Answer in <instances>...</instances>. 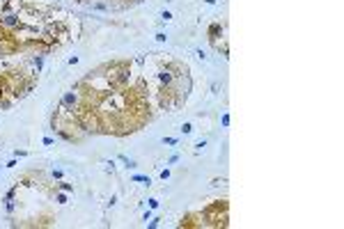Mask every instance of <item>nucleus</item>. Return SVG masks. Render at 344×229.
<instances>
[{"label": "nucleus", "mask_w": 344, "mask_h": 229, "mask_svg": "<svg viewBox=\"0 0 344 229\" xmlns=\"http://www.w3.org/2000/svg\"><path fill=\"white\" fill-rule=\"evenodd\" d=\"M159 78H161V83H163V85H170V83H172V73H170V71H161Z\"/></svg>", "instance_id": "f257e3e1"}, {"label": "nucleus", "mask_w": 344, "mask_h": 229, "mask_svg": "<svg viewBox=\"0 0 344 229\" xmlns=\"http://www.w3.org/2000/svg\"><path fill=\"white\" fill-rule=\"evenodd\" d=\"M74 101H76V96H74L71 92H67V94H65V105H71Z\"/></svg>", "instance_id": "f03ea898"}]
</instances>
